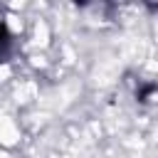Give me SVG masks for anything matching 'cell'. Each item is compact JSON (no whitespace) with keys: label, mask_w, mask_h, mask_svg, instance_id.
Listing matches in <instances>:
<instances>
[{"label":"cell","mask_w":158,"mask_h":158,"mask_svg":"<svg viewBox=\"0 0 158 158\" xmlns=\"http://www.w3.org/2000/svg\"><path fill=\"white\" fill-rule=\"evenodd\" d=\"M5 42H7V32H5V27L0 25V47H2Z\"/></svg>","instance_id":"6da1fadb"}]
</instances>
